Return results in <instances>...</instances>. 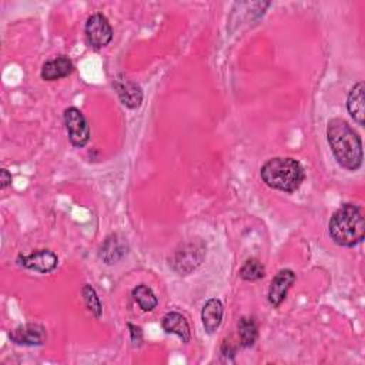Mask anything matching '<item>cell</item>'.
I'll list each match as a JSON object with an SVG mask.
<instances>
[{"label":"cell","mask_w":365,"mask_h":365,"mask_svg":"<svg viewBox=\"0 0 365 365\" xmlns=\"http://www.w3.org/2000/svg\"><path fill=\"white\" fill-rule=\"evenodd\" d=\"M327 137L334 157L341 167L355 171L362 165V141L358 133L345 120H329Z\"/></svg>","instance_id":"obj_1"},{"label":"cell","mask_w":365,"mask_h":365,"mask_svg":"<svg viewBox=\"0 0 365 365\" xmlns=\"http://www.w3.org/2000/svg\"><path fill=\"white\" fill-rule=\"evenodd\" d=\"M328 231L332 241L341 247H354L364 240L365 219L358 206H341L329 220Z\"/></svg>","instance_id":"obj_2"},{"label":"cell","mask_w":365,"mask_h":365,"mask_svg":"<svg viewBox=\"0 0 365 365\" xmlns=\"http://www.w3.org/2000/svg\"><path fill=\"white\" fill-rule=\"evenodd\" d=\"M261 178L271 189L294 193L305 178V171L300 161L291 157H276L261 167Z\"/></svg>","instance_id":"obj_3"},{"label":"cell","mask_w":365,"mask_h":365,"mask_svg":"<svg viewBox=\"0 0 365 365\" xmlns=\"http://www.w3.org/2000/svg\"><path fill=\"white\" fill-rule=\"evenodd\" d=\"M205 253L206 249L202 241H192L187 244H182L181 249L174 253L171 266L177 273H180V276H187L202 264Z\"/></svg>","instance_id":"obj_4"},{"label":"cell","mask_w":365,"mask_h":365,"mask_svg":"<svg viewBox=\"0 0 365 365\" xmlns=\"http://www.w3.org/2000/svg\"><path fill=\"white\" fill-rule=\"evenodd\" d=\"M63 117L70 143L75 147H85L90 140V126L83 113L76 107H69Z\"/></svg>","instance_id":"obj_5"},{"label":"cell","mask_w":365,"mask_h":365,"mask_svg":"<svg viewBox=\"0 0 365 365\" xmlns=\"http://www.w3.org/2000/svg\"><path fill=\"white\" fill-rule=\"evenodd\" d=\"M86 36L92 48L103 49L106 48L113 39V29L109 23L107 18L102 13L92 15L86 22Z\"/></svg>","instance_id":"obj_6"},{"label":"cell","mask_w":365,"mask_h":365,"mask_svg":"<svg viewBox=\"0 0 365 365\" xmlns=\"http://www.w3.org/2000/svg\"><path fill=\"white\" fill-rule=\"evenodd\" d=\"M18 263L29 270L48 274L53 271L58 267L59 258L58 256L50 250H38L26 256H19Z\"/></svg>","instance_id":"obj_7"},{"label":"cell","mask_w":365,"mask_h":365,"mask_svg":"<svg viewBox=\"0 0 365 365\" xmlns=\"http://www.w3.org/2000/svg\"><path fill=\"white\" fill-rule=\"evenodd\" d=\"M295 283V274L291 270H281L273 278L268 290V301L270 304L277 308L285 300L290 288Z\"/></svg>","instance_id":"obj_8"},{"label":"cell","mask_w":365,"mask_h":365,"mask_svg":"<svg viewBox=\"0 0 365 365\" xmlns=\"http://www.w3.org/2000/svg\"><path fill=\"white\" fill-rule=\"evenodd\" d=\"M11 339L18 345H43L46 341V329L39 324H25L11 332Z\"/></svg>","instance_id":"obj_9"},{"label":"cell","mask_w":365,"mask_h":365,"mask_svg":"<svg viewBox=\"0 0 365 365\" xmlns=\"http://www.w3.org/2000/svg\"><path fill=\"white\" fill-rule=\"evenodd\" d=\"M75 70L73 62L67 56H56L48 60L42 67V79L48 82H55L63 77H67Z\"/></svg>","instance_id":"obj_10"},{"label":"cell","mask_w":365,"mask_h":365,"mask_svg":"<svg viewBox=\"0 0 365 365\" xmlns=\"http://www.w3.org/2000/svg\"><path fill=\"white\" fill-rule=\"evenodd\" d=\"M114 89L117 90L120 102L129 109H137L143 103V92L138 85L129 79H117L114 82Z\"/></svg>","instance_id":"obj_11"},{"label":"cell","mask_w":365,"mask_h":365,"mask_svg":"<svg viewBox=\"0 0 365 365\" xmlns=\"http://www.w3.org/2000/svg\"><path fill=\"white\" fill-rule=\"evenodd\" d=\"M127 253V243L119 234H113L106 239V241L100 247V258L106 264H116L120 261Z\"/></svg>","instance_id":"obj_12"},{"label":"cell","mask_w":365,"mask_h":365,"mask_svg":"<svg viewBox=\"0 0 365 365\" xmlns=\"http://www.w3.org/2000/svg\"><path fill=\"white\" fill-rule=\"evenodd\" d=\"M161 327L168 334H175L180 339L187 344L192 338V331L187 320L182 317L180 312H168L161 320Z\"/></svg>","instance_id":"obj_13"},{"label":"cell","mask_w":365,"mask_h":365,"mask_svg":"<svg viewBox=\"0 0 365 365\" xmlns=\"http://www.w3.org/2000/svg\"><path fill=\"white\" fill-rule=\"evenodd\" d=\"M223 315L224 307L220 300L212 298L205 304L202 311V321L207 334H213L214 331H217V328L222 325Z\"/></svg>","instance_id":"obj_14"},{"label":"cell","mask_w":365,"mask_h":365,"mask_svg":"<svg viewBox=\"0 0 365 365\" xmlns=\"http://www.w3.org/2000/svg\"><path fill=\"white\" fill-rule=\"evenodd\" d=\"M347 109L351 117L359 124L364 126L365 119V107H364V83L358 82L348 93L347 97Z\"/></svg>","instance_id":"obj_15"},{"label":"cell","mask_w":365,"mask_h":365,"mask_svg":"<svg viewBox=\"0 0 365 365\" xmlns=\"http://www.w3.org/2000/svg\"><path fill=\"white\" fill-rule=\"evenodd\" d=\"M239 337H240V344L246 348L253 347L257 341L258 337V327L257 322L253 317H243L239 321Z\"/></svg>","instance_id":"obj_16"},{"label":"cell","mask_w":365,"mask_h":365,"mask_svg":"<svg viewBox=\"0 0 365 365\" xmlns=\"http://www.w3.org/2000/svg\"><path fill=\"white\" fill-rule=\"evenodd\" d=\"M133 298L140 305V308L146 312L153 311L158 305V300H157L156 294L146 284H140L133 290Z\"/></svg>","instance_id":"obj_17"},{"label":"cell","mask_w":365,"mask_h":365,"mask_svg":"<svg viewBox=\"0 0 365 365\" xmlns=\"http://www.w3.org/2000/svg\"><path fill=\"white\" fill-rule=\"evenodd\" d=\"M266 276V268L257 258H249L240 268V277L246 281H258Z\"/></svg>","instance_id":"obj_18"},{"label":"cell","mask_w":365,"mask_h":365,"mask_svg":"<svg viewBox=\"0 0 365 365\" xmlns=\"http://www.w3.org/2000/svg\"><path fill=\"white\" fill-rule=\"evenodd\" d=\"M82 295H83V300H85V304L87 307V310L96 317V318H100L102 317V312H103V308H102V303H100V298L97 297V293L96 290L86 284L83 285L82 288Z\"/></svg>","instance_id":"obj_19"},{"label":"cell","mask_w":365,"mask_h":365,"mask_svg":"<svg viewBox=\"0 0 365 365\" xmlns=\"http://www.w3.org/2000/svg\"><path fill=\"white\" fill-rule=\"evenodd\" d=\"M129 328L131 329V341L134 345H140L141 339H143V332H141V328L133 325V324H129Z\"/></svg>","instance_id":"obj_20"},{"label":"cell","mask_w":365,"mask_h":365,"mask_svg":"<svg viewBox=\"0 0 365 365\" xmlns=\"http://www.w3.org/2000/svg\"><path fill=\"white\" fill-rule=\"evenodd\" d=\"M0 178H2V180H0V182H2V189L5 190L12 182V174L6 168H4L2 173H0Z\"/></svg>","instance_id":"obj_21"}]
</instances>
